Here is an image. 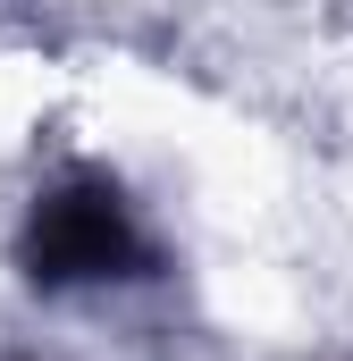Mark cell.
Listing matches in <instances>:
<instances>
[{"instance_id": "cell-1", "label": "cell", "mask_w": 353, "mask_h": 361, "mask_svg": "<svg viewBox=\"0 0 353 361\" xmlns=\"http://www.w3.org/2000/svg\"><path fill=\"white\" fill-rule=\"evenodd\" d=\"M25 269L42 294H109L126 277L152 269V227L135 219V202L109 177H76L42 185L25 210Z\"/></svg>"}]
</instances>
